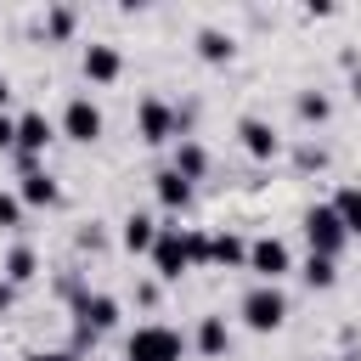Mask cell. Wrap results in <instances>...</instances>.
Segmentation results:
<instances>
[{
	"mask_svg": "<svg viewBox=\"0 0 361 361\" xmlns=\"http://www.w3.org/2000/svg\"><path fill=\"white\" fill-rule=\"evenodd\" d=\"M237 316H243V327H248V333H276V327L288 322V293H282L276 282H254V288L243 293Z\"/></svg>",
	"mask_w": 361,
	"mask_h": 361,
	"instance_id": "6da1fadb",
	"label": "cell"
},
{
	"mask_svg": "<svg viewBox=\"0 0 361 361\" xmlns=\"http://www.w3.org/2000/svg\"><path fill=\"white\" fill-rule=\"evenodd\" d=\"M118 327V299L113 293H85V299H73V355L85 350V344H96L102 333H113Z\"/></svg>",
	"mask_w": 361,
	"mask_h": 361,
	"instance_id": "7a4b0ae2",
	"label": "cell"
},
{
	"mask_svg": "<svg viewBox=\"0 0 361 361\" xmlns=\"http://www.w3.org/2000/svg\"><path fill=\"white\" fill-rule=\"evenodd\" d=\"M180 355H186V338L164 322H141L124 344V361H180Z\"/></svg>",
	"mask_w": 361,
	"mask_h": 361,
	"instance_id": "3957f363",
	"label": "cell"
},
{
	"mask_svg": "<svg viewBox=\"0 0 361 361\" xmlns=\"http://www.w3.org/2000/svg\"><path fill=\"white\" fill-rule=\"evenodd\" d=\"M305 243H310V254H322V259H338L344 254V243H350V231H344V220H338V209L333 203H316V209H305Z\"/></svg>",
	"mask_w": 361,
	"mask_h": 361,
	"instance_id": "277c9868",
	"label": "cell"
},
{
	"mask_svg": "<svg viewBox=\"0 0 361 361\" xmlns=\"http://www.w3.org/2000/svg\"><path fill=\"white\" fill-rule=\"evenodd\" d=\"M135 135H141L147 147L180 141V118H175V107H169L164 96H141V107H135Z\"/></svg>",
	"mask_w": 361,
	"mask_h": 361,
	"instance_id": "5b68a950",
	"label": "cell"
},
{
	"mask_svg": "<svg viewBox=\"0 0 361 361\" xmlns=\"http://www.w3.org/2000/svg\"><path fill=\"white\" fill-rule=\"evenodd\" d=\"M152 271L164 282H180V271H192V254H186V226H164L158 243H152Z\"/></svg>",
	"mask_w": 361,
	"mask_h": 361,
	"instance_id": "8992f818",
	"label": "cell"
},
{
	"mask_svg": "<svg viewBox=\"0 0 361 361\" xmlns=\"http://www.w3.org/2000/svg\"><path fill=\"white\" fill-rule=\"evenodd\" d=\"M248 271H254L259 282H282V276L293 271L288 243H282V237H254V243H248Z\"/></svg>",
	"mask_w": 361,
	"mask_h": 361,
	"instance_id": "52a82bcc",
	"label": "cell"
},
{
	"mask_svg": "<svg viewBox=\"0 0 361 361\" xmlns=\"http://www.w3.org/2000/svg\"><path fill=\"white\" fill-rule=\"evenodd\" d=\"M51 141H56V124L34 107V113L17 118V147H11V152H17V164H39V152H45Z\"/></svg>",
	"mask_w": 361,
	"mask_h": 361,
	"instance_id": "ba28073f",
	"label": "cell"
},
{
	"mask_svg": "<svg viewBox=\"0 0 361 361\" xmlns=\"http://www.w3.org/2000/svg\"><path fill=\"white\" fill-rule=\"evenodd\" d=\"M62 135H68V141H85V147L102 135V107H96L85 90L68 96V107H62Z\"/></svg>",
	"mask_w": 361,
	"mask_h": 361,
	"instance_id": "9c48e42d",
	"label": "cell"
},
{
	"mask_svg": "<svg viewBox=\"0 0 361 361\" xmlns=\"http://www.w3.org/2000/svg\"><path fill=\"white\" fill-rule=\"evenodd\" d=\"M237 141H243V152H248V158H259V164L282 152V135H276V130H271V124H265L259 113H248V118H237Z\"/></svg>",
	"mask_w": 361,
	"mask_h": 361,
	"instance_id": "30bf717a",
	"label": "cell"
},
{
	"mask_svg": "<svg viewBox=\"0 0 361 361\" xmlns=\"http://www.w3.org/2000/svg\"><path fill=\"white\" fill-rule=\"evenodd\" d=\"M79 62H85V79H90V85H113V79L124 73V56H118V45H107V39H90Z\"/></svg>",
	"mask_w": 361,
	"mask_h": 361,
	"instance_id": "8fae6325",
	"label": "cell"
},
{
	"mask_svg": "<svg viewBox=\"0 0 361 361\" xmlns=\"http://www.w3.org/2000/svg\"><path fill=\"white\" fill-rule=\"evenodd\" d=\"M17 197H23V209H51V203L62 197V186H56L45 169H23V180H17Z\"/></svg>",
	"mask_w": 361,
	"mask_h": 361,
	"instance_id": "7c38bea8",
	"label": "cell"
},
{
	"mask_svg": "<svg viewBox=\"0 0 361 361\" xmlns=\"http://www.w3.org/2000/svg\"><path fill=\"white\" fill-rule=\"evenodd\" d=\"M158 231H164V226H152L147 214H124V226H118V243H124V254H152Z\"/></svg>",
	"mask_w": 361,
	"mask_h": 361,
	"instance_id": "4fadbf2b",
	"label": "cell"
},
{
	"mask_svg": "<svg viewBox=\"0 0 361 361\" xmlns=\"http://www.w3.org/2000/svg\"><path fill=\"white\" fill-rule=\"evenodd\" d=\"M152 192H158L164 209H186V203H192V180H186L180 169H158V175H152Z\"/></svg>",
	"mask_w": 361,
	"mask_h": 361,
	"instance_id": "5bb4252c",
	"label": "cell"
},
{
	"mask_svg": "<svg viewBox=\"0 0 361 361\" xmlns=\"http://www.w3.org/2000/svg\"><path fill=\"white\" fill-rule=\"evenodd\" d=\"M192 45H197V56H203V62H214V68L237 56V39H231L226 28H197V39H192Z\"/></svg>",
	"mask_w": 361,
	"mask_h": 361,
	"instance_id": "9a60e30c",
	"label": "cell"
},
{
	"mask_svg": "<svg viewBox=\"0 0 361 361\" xmlns=\"http://www.w3.org/2000/svg\"><path fill=\"white\" fill-rule=\"evenodd\" d=\"M169 169H180L186 180H197V175L209 169V147H203L197 135H180V141H175V164H169Z\"/></svg>",
	"mask_w": 361,
	"mask_h": 361,
	"instance_id": "2e32d148",
	"label": "cell"
},
{
	"mask_svg": "<svg viewBox=\"0 0 361 361\" xmlns=\"http://www.w3.org/2000/svg\"><path fill=\"white\" fill-rule=\"evenodd\" d=\"M209 265H226V271L231 265H248V243L237 231H214L209 237Z\"/></svg>",
	"mask_w": 361,
	"mask_h": 361,
	"instance_id": "e0dca14e",
	"label": "cell"
},
{
	"mask_svg": "<svg viewBox=\"0 0 361 361\" xmlns=\"http://www.w3.org/2000/svg\"><path fill=\"white\" fill-rule=\"evenodd\" d=\"M197 350H203L209 361H220V355L231 350V327H226V316H203V322H197Z\"/></svg>",
	"mask_w": 361,
	"mask_h": 361,
	"instance_id": "ac0fdd59",
	"label": "cell"
},
{
	"mask_svg": "<svg viewBox=\"0 0 361 361\" xmlns=\"http://www.w3.org/2000/svg\"><path fill=\"white\" fill-rule=\"evenodd\" d=\"M34 271H39V254H34L28 243H17V248L6 254V282L23 288V282H34Z\"/></svg>",
	"mask_w": 361,
	"mask_h": 361,
	"instance_id": "d6986e66",
	"label": "cell"
},
{
	"mask_svg": "<svg viewBox=\"0 0 361 361\" xmlns=\"http://www.w3.org/2000/svg\"><path fill=\"white\" fill-rule=\"evenodd\" d=\"M333 209H338V220H344V231H350V237H361V186H338V197H333Z\"/></svg>",
	"mask_w": 361,
	"mask_h": 361,
	"instance_id": "ffe728a7",
	"label": "cell"
},
{
	"mask_svg": "<svg viewBox=\"0 0 361 361\" xmlns=\"http://www.w3.org/2000/svg\"><path fill=\"white\" fill-rule=\"evenodd\" d=\"M293 113H299L305 124H327V118H333V102H327L322 90H299V102H293Z\"/></svg>",
	"mask_w": 361,
	"mask_h": 361,
	"instance_id": "44dd1931",
	"label": "cell"
},
{
	"mask_svg": "<svg viewBox=\"0 0 361 361\" xmlns=\"http://www.w3.org/2000/svg\"><path fill=\"white\" fill-rule=\"evenodd\" d=\"M73 28H79V11L73 6H51L45 11V34L51 39H73Z\"/></svg>",
	"mask_w": 361,
	"mask_h": 361,
	"instance_id": "7402d4cb",
	"label": "cell"
},
{
	"mask_svg": "<svg viewBox=\"0 0 361 361\" xmlns=\"http://www.w3.org/2000/svg\"><path fill=\"white\" fill-rule=\"evenodd\" d=\"M299 276H305L310 288H333V282H338V259H322V254H310Z\"/></svg>",
	"mask_w": 361,
	"mask_h": 361,
	"instance_id": "603a6c76",
	"label": "cell"
},
{
	"mask_svg": "<svg viewBox=\"0 0 361 361\" xmlns=\"http://www.w3.org/2000/svg\"><path fill=\"white\" fill-rule=\"evenodd\" d=\"M11 226H23V197L0 192V231H11Z\"/></svg>",
	"mask_w": 361,
	"mask_h": 361,
	"instance_id": "cb8c5ba5",
	"label": "cell"
},
{
	"mask_svg": "<svg viewBox=\"0 0 361 361\" xmlns=\"http://www.w3.org/2000/svg\"><path fill=\"white\" fill-rule=\"evenodd\" d=\"M293 164H299V169H327V147H316V141H305V147L293 152Z\"/></svg>",
	"mask_w": 361,
	"mask_h": 361,
	"instance_id": "d4e9b609",
	"label": "cell"
},
{
	"mask_svg": "<svg viewBox=\"0 0 361 361\" xmlns=\"http://www.w3.org/2000/svg\"><path fill=\"white\" fill-rule=\"evenodd\" d=\"M186 254H192V265H209V231L186 226Z\"/></svg>",
	"mask_w": 361,
	"mask_h": 361,
	"instance_id": "484cf974",
	"label": "cell"
},
{
	"mask_svg": "<svg viewBox=\"0 0 361 361\" xmlns=\"http://www.w3.org/2000/svg\"><path fill=\"white\" fill-rule=\"evenodd\" d=\"M79 248H90V254H96V248H107V231H102L96 220H90V226H79Z\"/></svg>",
	"mask_w": 361,
	"mask_h": 361,
	"instance_id": "4316f807",
	"label": "cell"
},
{
	"mask_svg": "<svg viewBox=\"0 0 361 361\" xmlns=\"http://www.w3.org/2000/svg\"><path fill=\"white\" fill-rule=\"evenodd\" d=\"M11 147H17V118L0 113V152H11Z\"/></svg>",
	"mask_w": 361,
	"mask_h": 361,
	"instance_id": "83f0119b",
	"label": "cell"
},
{
	"mask_svg": "<svg viewBox=\"0 0 361 361\" xmlns=\"http://www.w3.org/2000/svg\"><path fill=\"white\" fill-rule=\"evenodd\" d=\"M23 361H79V355H73V350H28Z\"/></svg>",
	"mask_w": 361,
	"mask_h": 361,
	"instance_id": "f1b7e54d",
	"label": "cell"
},
{
	"mask_svg": "<svg viewBox=\"0 0 361 361\" xmlns=\"http://www.w3.org/2000/svg\"><path fill=\"white\" fill-rule=\"evenodd\" d=\"M135 299L141 305H158V282H135Z\"/></svg>",
	"mask_w": 361,
	"mask_h": 361,
	"instance_id": "f546056e",
	"label": "cell"
},
{
	"mask_svg": "<svg viewBox=\"0 0 361 361\" xmlns=\"http://www.w3.org/2000/svg\"><path fill=\"white\" fill-rule=\"evenodd\" d=\"M6 102H11V79L0 73V113H6Z\"/></svg>",
	"mask_w": 361,
	"mask_h": 361,
	"instance_id": "4dcf8cb0",
	"label": "cell"
},
{
	"mask_svg": "<svg viewBox=\"0 0 361 361\" xmlns=\"http://www.w3.org/2000/svg\"><path fill=\"white\" fill-rule=\"evenodd\" d=\"M350 96H355V102H361V68H355V73H350Z\"/></svg>",
	"mask_w": 361,
	"mask_h": 361,
	"instance_id": "1f68e13d",
	"label": "cell"
}]
</instances>
